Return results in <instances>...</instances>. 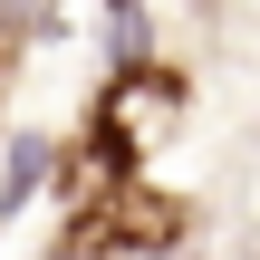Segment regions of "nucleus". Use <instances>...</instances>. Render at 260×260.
<instances>
[{
    "instance_id": "7ed1b4c3",
    "label": "nucleus",
    "mask_w": 260,
    "mask_h": 260,
    "mask_svg": "<svg viewBox=\"0 0 260 260\" xmlns=\"http://www.w3.org/2000/svg\"><path fill=\"white\" fill-rule=\"evenodd\" d=\"M48 19V0H0V29H39Z\"/></svg>"
},
{
    "instance_id": "f03ea898",
    "label": "nucleus",
    "mask_w": 260,
    "mask_h": 260,
    "mask_svg": "<svg viewBox=\"0 0 260 260\" xmlns=\"http://www.w3.org/2000/svg\"><path fill=\"white\" fill-rule=\"evenodd\" d=\"M48 174H58V145H48V135H19V145H10V174H0V212H19Z\"/></svg>"
},
{
    "instance_id": "f257e3e1",
    "label": "nucleus",
    "mask_w": 260,
    "mask_h": 260,
    "mask_svg": "<svg viewBox=\"0 0 260 260\" xmlns=\"http://www.w3.org/2000/svg\"><path fill=\"white\" fill-rule=\"evenodd\" d=\"M174 106H183V87L164 77V68H116V87H106V106H96V154L106 164H135L164 125H174Z\"/></svg>"
}]
</instances>
